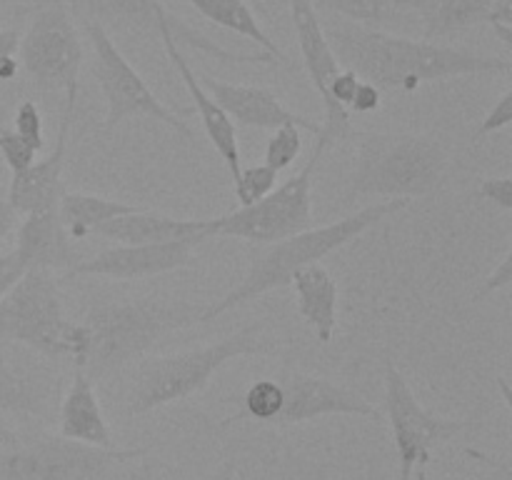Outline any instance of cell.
I'll return each instance as SVG.
<instances>
[{
	"label": "cell",
	"instance_id": "obj_1",
	"mask_svg": "<svg viewBox=\"0 0 512 480\" xmlns=\"http://www.w3.org/2000/svg\"><path fill=\"white\" fill-rule=\"evenodd\" d=\"M335 60L380 90L413 93L423 83L463 75H510L512 60L480 55L430 40L400 38L360 23H335L325 30Z\"/></svg>",
	"mask_w": 512,
	"mask_h": 480
},
{
	"label": "cell",
	"instance_id": "obj_2",
	"mask_svg": "<svg viewBox=\"0 0 512 480\" xmlns=\"http://www.w3.org/2000/svg\"><path fill=\"white\" fill-rule=\"evenodd\" d=\"M203 305L165 295H140L95 303L78 320L83 350L75 368L90 380L118 373L178 330L200 323Z\"/></svg>",
	"mask_w": 512,
	"mask_h": 480
},
{
	"label": "cell",
	"instance_id": "obj_3",
	"mask_svg": "<svg viewBox=\"0 0 512 480\" xmlns=\"http://www.w3.org/2000/svg\"><path fill=\"white\" fill-rule=\"evenodd\" d=\"M358 158L343 203L415 200L435 193L450 168V143L428 133H353Z\"/></svg>",
	"mask_w": 512,
	"mask_h": 480
},
{
	"label": "cell",
	"instance_id": "obj_4",
	"mask_svg": "<svg viewBox=\"0 0 512 480\" xmlns=\"http://www.w3.org/2000/svg\"><path fill=\"white\" fill-rule=\"evenodd\" d=\"M410 203L413 200H378V203L365 205V208L355 210V213L345 215V218L335 220V223L308 228L303 233L278 240V243H273L265 253L255 258L245 278L230 293H225L215 303L205 305L200 323H213V320H218L223 313H230L238 305L250 303V300L260 298V295L270 293V290L285 288V285H290V280H293L298 270L320 263L323 258L333 255L335 250L345 248L355 238H360L365 230L378 225L380 220L405 210Z\"/></svg>",
	"mask_w": 512,
	"mask_h": 480
},
{
	"label": "cell",
	"instance_id": "obj_5",
	"mask_svg": "<svg viewBox=\"0 0 512 480\" xmlns=\"http://www.w3.org/2000/svg\"><path fill=\"white\" fill-rule=\"evenodd\" d=\"M273 350L275 343L265 335V323L255 320L215 343L143 360L130 375L128 393L123 398L125 413L138 418L165 405L193 398L225 363L248 355L273 353Z\"/></svg>",
	"mask_w": 512,
	"mask_h": 480
},
{
	"label": "cell",
	"instance_id": "obj_6",
	"mask_svg": "<svg viewBox=\"0 0 512 480\" xmlns=\"http://www.w3.org/2000/svg\"><path fill=\"white\" fill-rule=\"evenodd\" d=\"M0 340L33 350L50 363L78 365L83 333L78 320L65 315L63 295L50 270H25L0 295Z\"/></svg>",
	"mask_w": 512,
	"mask_h": 480
},
{
	"label": "cell",
	"instance_id": "obj_7",
	"mask_svg": "<svg viewBox=\"0 0 512 480\" xmlns=\"http://www.w3.org/2000/svg\"><path fill=\"white\" fill-rule=\"evenodd\" d=\"M145 453V448H90L53 433H20L0 425V480H105L118 465Z\"/></svg>",
	"mask_w": 512,
	"mask_h": 480
},
{
	"label": "cell",
	"instance_id": "obj_8",
	"mask_svg": "<svg viewBox=\"0 0 512 480\" xmlns=\"http://www.w3.org/2000/svg\"><path fill=\"white\" fill-rule=\"evenodd\" d=\"M158 40L163 43L165 55H168L170 63L175 65V70H178L185 90H188V95L193 98V105H195V110H198L200 123H203V130H205V135H208L210 145H213V150L220 155V160L225 163L230 178H235V175H238V170L243 168V165H240V148H238V133H235V123L228 118V115H225V110L220 108L213 98H210L208 90L200 85L198 75L193 73L188 58L180 53L178 45L180 43L190 45V48L200 50V53L210 55L213 60H220V63L270 65V63H278V60H275L273 55L263 53V50H260V53H238V50L220 48V45L213 43L208 35H203L200 30H195L193 25H188L185 20L175 18L168 8H165L158 18Z\"/></svg>",
	"mask_w": 512,
	"mask_h": 480
},
{
	"label": "cell",
	"instance_id": "obj_9",
	"mask_svg": "<svg viewBox=\"0 0 512 480\" xmlns=\"http://www.w3.org/2000/svg\"><path fill=\"white\" fill-rule=\"evenodd\" d=\"M330 145L318 135L313 155L300 168L298 175L275 185L273 193L265 195L248 208H238L223 218L213 220V238H235L245 243L273 245L278 240L298 235L313 228V180L323 153Z\"/></svg>",
	"mask_w": 512,
	"mask_h": 480
},
{
	"label": "cell",
	"instance_id": "obj_10",
	"mask_svg": "<svg viewBox=\"0 0 512 480\" xmlns=\"http://www.w3.org/2000/svg\"><path fill=\"white\" fill-rule=\"evenodd\" d=\"M83 30L93 48V68L90 73L98 80L108 110H105V133H113L123 120L128 118H150L168 125L170 130L183 138L193 140V128L183 120V115L163 103L153 93L143 75L130 65V60L120 53L108 30L98 23L83 20Z\"/></svg>",
	"mask_w": 512,
	"mask_h": 480
},
{
	"label": "cell",
	"instance_id": "obj_11",
	"mask_svg": "<svg viewBox=\"0 0 512 480\" xmlns=\"http://www.w3.org/2000/svg\"><path fill=\"white\" fill-rule=\"evenodd\" d=\"M20 65L40 90H63L65 105L78 100L83 43L65 0H40L18 40Z\"/></svg>",
	"mask_w": 512,
	"mask_h": 480
},
{
	"label": "cell",
	"instance_id": "obj_12",
	"mask_svg": "<svg viewBox=\"0 0 512 480\" xmlns=\"http://www.w3.org/2000/svg\"><path fill=\"white\" fill-rule=\"evenodd\" d=\"M383 378L385 418H388L395 453H398V480H413L415 470L428 465L433 450L473 428V420L443 418L425 408L393 360L385 363Z\"/></svg>",
	"mask_w": 512,
	"mask_h": 480
},
{
	"label": "cell",
	"instance_id": "obj_13",
	"mask_svg": "<svg viewBox=\"0 0 512 480\" xmlns=\"http://www.w3.org/2000/svg\"><path fill=\"white\" fill-rule=\"evenodd\" d=\"M60 373L50 360L0 340V410L10 415L53 420L60 403Z\"/></svg>",
	"mask_w": 512,
	"mask_h": 480
},
{
	"label": "cell",
	"instance_id": "obj_14",
	"mask_svg": "<svg viewBox=\"0 0 512 480\" xmlns=\"http://www.w3.org/2000/svg\"><path fill=\"white\" fill-rule=\"evenodd\" d=\"M283 388V410L275 425H300L328 415H355V418L383 420V413L370 400L345 385L320 375L285 368L278 378Z\"/></svg>",
	"mask_w": 512,
	"mask_h": 480
},
{
	"label": "cell",
	"instance_id": "obj_15",
	"mask_svg": "<svg viewBox=\"0 0 512 480\" xmlns=\"http://www.w3.org/2000/svg\"><path fill=\"white\" fill-rule=\"evenodd\" d=\"M195 245L180 243L150 245H113L93 258H83L65 273V278H108V280H143L173 273L195 263Z\"/></svg>",
	"mask_w": 512,
	"mask_h": 480
},
{
	"label": "cell",
	"instance_id": "obj_16",
	"mask_svg": "<svg viewBox=\"0 0 512 480\" xmlns=\"http://www.w3.org/2000/svg\"><path fill=\"white\" fill-rule=\"evenodd\" d=\"M75 105H65L63 118H60L58 138L55 148L48 158L35 160L28 170L10 178L8 190H5V203L15 215H35L45 210L58 208V200L63 195V168H65V150H68V133L73 125Z\"/></svg>",
	"mask_w": 512,
	"mask_h": 480
},
{
	"label": "cell",
	"instance_id": "obj_17",
	"mask_svg": "<svg viewBox=\"0 0 512 480\" xmlns=\"http://www.w3.org/2000/svg\"><path fill=\"white\" fill-rule=\"evenodd\" d=\"M205 90L210 98L225 110L233 123L245 125V128H263L275 130L283 125H295L300 130L320 135L323 125L318 120H310L305 115L293 113L283 100L268 88H258V85H238V83H223V80L205 78Z\"/></svg>",
	"mask_w": 512,
	"mask_h": 480
},
{
	"label": "cell",
	"instance_id": "obj_18",
	"mask_svg": "<svg viewBox=\"0 0 512 480\" xmlns=\"http://www.w3.org/2000/svg\"><path fill=\"white\" fill-rule=\"evenodd\" d=\"M93 235L115 240L118 245H150V243H205L213 238V220L205 218H173L155 210H133L128 215L108 220Z\"/></svg>",
	"mask_w": 512,
	"mask_h": 480
},
{
	"label": "cell",
	"instance_id": "obj_19",
	"mask_svg": "<svg viewBox=\"0 0 512 480\" xmlns=\"http://www.w3.org/2000/svg\"><path fill=\"white\" fill-rule=\"evenodd\" d=\"M15 258L23 265V270H70L80 263V255L75 253L73 240L68 230L63 228L58 218V210H45V213L25 215L18 225V243L13 248Z\"/></svg>",
	"mask_w": 512,
	"mask_h": 480
},
{
	"label": "cell",
	"instance_id": "obj_20",
	"mask_svg": "<svg viewBox=\"0 0 512 480\" xmlns=\"http://www.w3.org/2000/svg\"><path fill=\"white\" fill-rule=\"evenodd\" d=\"M58 435L73 443L90 445V448H115L108 420L95 393V383L78 368H75L68 393L58 403Z\"/></svg>",
	"mask_w": 512,
	"mask_h": 480
},
{
	"label": "cell",
	"instance_id": "obj_21",
	"mask_svg": "<svg viewBox=\"0 0 512 480\" xmlns=\"http://www.w3.org/2000/svg\"><path fill=\"white\" fill-rule=\"evenodd\" d=\"M298 298V313L305 325L318 335L320 343H330L338 325V280L323 263L298 270L290 280Z\"/></svg>",
	"mask_w": 512,
	"mask_h": 480
},
{
	"label": "cell",
	"instance_id": "obj_22",
	"mask_svg": "<svg viewBox=\"0 0 512 480\" xmlns=\"http://www.w3.org/2000/svg\"><path fill=\"white\" fill-rule=\"evenodd\" d=\"M288 5L305 70H308L310 83L315 85V90H318L325 105L328 103V85L333 80V75L340 70V65L335 60L333 48H330L325 28L320 25L313 0H288Z\"/></svg>",
	"mask_w": 512,
	"mask_h": 480
},
{
	"label": "cell",
	"instance_id": "obj_23",
	"mask_svg": "<svg viewBox=\"0 0 512 480\" xmlns=\"http://www.w3.org/2000/svg\"><path fill=\"white\" fill-rule=\"evenodd\" d=\"M493 3L495 0H393V8L418 15L425 40L435 43L485 23Z\"/></svg>",
	"mask_w": 512,
	"mask_h": 480
},
{
	"label": "cell",
	"instance_id": "obj_24",
	"mask_svg": "<svg viewBox=\"0 0 512 480\" xmlns=\"http://www.w3.org/2000/svg\"><path fill=\"white\" fill-rule=\"evenodd\" d=\"M80 20L115 28L123 33L158 38V18L165 10L163 0H65Z\"/></svg>",
	"mask_w": 512,
	"mask_h": 480
},
{
	"label": "cell",
	"instance_id": "obj_25",
	"mask_svg": "<svg viewBox=\"0 0 512 480\" xmlns=\"http://www.w3.org/2000/svg\"><path fill=\"white\" fill-rule=\"evenodd\" d=\"M55 210H58L63 228L68 230L70 240H83L93 235L108 220L138 210V205L123 203V200L115 198H103V195L80 193V190H63Z\"/></svg>",
	"mask_w": 512,
	"mask_h": 480
},
{
	"label": "cell",
	"instance_id": "obj_26",
	"mask_svg": "<svg viewBox=\"0 0 512 480\" xmlns=\"http://www.w3.org/2000/svg\"><path fill=\"white\" fill-rule=\"evenodd\" d=\"M185 3L193 5L205 20L220 25V28L230 30V33L240 35V38L250 40V43L260 45V50L268 55H273L278 63H288V55L280 50V45L265 33V28L260 25V20L255 18V13L250 10V5L245 0H185Z\"/></svg>",
	"mask_w": 512,
	"mask_h": 480
},
{
	"label": "cell",
	"instance_id": "obj_27",
	"mask_svg": "<svg viewBox=\"0 0 512 480\" xmlns=\"http://www.w3.org/2000/svg\"><path fill=\"white\" fill-rule=\"evenodd\" d=\"M280 410H283V388H280V383L273 378H260L245 390L243 410L238 415H233V418L225 420V423L248 418L255 420V423L275 425Z\"/></svg>",
	"mask_w": 512,
	"mask_h": 480
},
{
	"label": "cell",
	"instance_id": "obj_28",
	"mask_svg": "<svg viewBox=\"0 0 512 480\" xmlns=\"http://www.w3.org/2000/svg\"><path fill=\"white\" fill-rule=\"evenodd\" d=\"M315 8L338 13L348 18L350 23L378 25L388 23L393 15V0H315Z\"/></svg>",
	"mask_w": 512,
	"mask_h": 480
},
{
	"label": "cell",
	"instance_id": "obj_29",
	"mask_svg": "<svg viewBox=\"0 0 512 480\" xmlns=\"http://www.w3.org/2000/svg\"><path fill=\"white\" fill-rule=\"evenodd\" d=\"M275 185H278V173L265 163L240 168L238 175L233 178L235 198H238L240 208H248V205L263 200L265 195L273 193Z\"/></svg>",
	"mask_w": 512,
	"mask_h": 480
},
{
	"label": "cell",
	"instance_id": "obj_30",
	"mask_svg": "<svg viewBox=\"0 0 512 480\" xmlns=\"http://www.w3.org/2000/svg\"><path fill=\"white\" fill-rule=\"evenodd\" d=\"M303 153V135L300 128L295 125H283V128H275L270 135L268 145H265L263 163L268 168H273L275 173L290 168V165L298 160V155Z\"/></svg>",
	"mask_w": 512,
	"mask_h": 480
},
{
	"label": "cell",
	"instance_id": "obj_31",
	"mask_svg": "<svg viewBox=\"0 0 512 480\" xmlns=\"http://www.w3.org/2000/svg\"><path fill=\"white\" fill-rule=\"evenodd\" d=\"M0 155H3L10 175H18L35 163L38 150L28 140L20 138L13 128H0Z\"/></svg>",
	"mask_w": 512,
	"mask_h": 480
},
{
	"label": "cell",
	"instance_id": "obj_32",
	"mask_svg": "<svg viewBox=\"0 0 512 480\" xmlns=\"http://www.w3.org/2000/svg\"><path fill=\"white\" fill-rule=\"evenodd\" d=\"M13 130L23 140H28L35 150L45 148V133H43V115H40V108L35 100H23V103L15 108L13 118Z\"/></svg>",
	"mask_w": 512,
	"mask_h": 480
},
{
	"label": "cell",
	"instance_id": "obj_33",
	"mask_svg": "<svg viewBox=\"0 0 512 480\" xmlns=\"http://www.w3.org/2000/svg\"><path fill=\"white\" fill-rule=\"evenodd\" d=\"M512 123V88L505 90L498 100H495L493 108L485 113V118L480 120L478 130H475V140L485 138L490 133H498V130L508 128Z\"/></svg>",
	"mask_w": 512,
	"mask_h": 480
},
{
	"label": "cell",
	"instance_id": "obj_34",
	"mask_svg": "<svg viewBox=\"0 0 512 480\" xmlns=\"http://www.w3.org/2000/svg\"><path fill=\"white\" fill-rule=\"evenodd\" d=\"M380 103H383V90H380L378 85L368 83V80H358L353 98H350L348 108L345 110H348V115H368L375 113V110L380 108Z\"/></svg>",
	"mask_w": 512,
	"mask_h": 480
},
{
	"label": "cell",
	"instance_id": "obj_35",
	"mask_svg": "<svg viewBox=\"0 0 512 480\" xmlns=\"http://www.w3.org/2000/svg\"><path fill=\"white\" fill-rule=\"evenodd\" d=\"M485 23H490L500 43L512 50V0H495Z\"/></svg>",
	"mask_w": 512,
	"mask_h": 480
},
{
	"label": "cell",
	"instance_id": "obj_36",
	"mask_svg": "<svg viewBox=\"0 0 512 480\" xmlns=\"http://www.w3.org/2000/svg\"><path fill=\"white\" fill-rule=\"evenodd\" d=\"M510 280H512V243L508 245V248H505V255H503V258H500V263L495 265L493 273H490L488 278H485V283H483V288H480V293H475L473 303H480V300L488 298V295L495 293V290L508 288Z\"/></svg>",
	"mask_w": 512,
	"mask_h": 480
},
{
	"label": "cell",
	"instance_id": "obj_37",
	"mask_svg": "<svg viewBox=\"0 0 512 480\" xmlns=\"http://www.w3.org/2000/svg\"><path fill=\"white\" fill-rule=\"evenodd\" d=\"M478 195L488 200V203L498 205V208L512 210V178H508V175H503V178H485L478 185Z\"/></svg>",
	"mask_w": 512,
	"mask_h": 480
},
{
	"label": "cell",
	"instance_id": "obj_38",
	"mask_svg": "<svg viewBox=\"0 0 512 480\" xmlns=\"http://www.w3.org/2000/svg\"><path fill=\"white\" fill-rule=\"evenodd\" d=\"M23 273V265L18 263L13 250H10L8 255H0V295H3L5 290L13 288V285L23 278Z\"/></svg>",
	"mask_w": 512,
	"mask_h": 480
},
{
	"label": "cell",
	"instance_id": "obj_39",
	"mask_svg": "<svg viewBox=\"0 0 512 480\" xmlns=\"http://www.w3.org/2000/svg\"><path fill=\"white\" fill-rule=\"evenodd\" d=\"M18 40H20V33L15 28L0 30V58L13 55L15 50H18Z\"/></svg>",
	"mask_w": 512,
	"mask_h": 480
},
{
	"label": "cell",
	"instance_id": "obj_40",
	"mask_svg": "<svg viewBox=\"0 0 512 480\" xmlns=\"http://www.w3.org/2000/svg\"><path fill=\"white\" fill-rule=\"evenodd\" d=\"M15 73H18V60H15L13 55L0 58V80H13Z\"/></svg>",
	"mask_w": 512,
	"mask_h": 480
},
{
	"label": "cell",
	"instance_id": "obj_41",
	"mask_svg": "<svg viewBox=\"0 0 512 480\" xmlns=\"http://www.w3.org/2000/svg\"><path fill=\"white\" fill-rule=\"evenodd\" d=\"M208 480H235V465H233V463L220 465V468L215 470V473L210 475Z\"/></svg>",
	"mask_w": 512,
	"mask_h": 480
},
{
	"label": "cell",
	"instance_id": "obj_42",
	"mask_svg": "<svg viewBox=\"0 0 512 480\" xmlns=\"http://www.w3.org/2000/svg\"><path fill=\"white\" fill-rule=\"evenodd\" d=\"M133 480H155V475H153V468H150V463H148V460H143V463H140L138 473L133 475Z\"/></svg>",
	"mask_w": 512,
	"mask_h": 480
},
{
	"label": "cell",
	"instance_id": "obj_43",
	"mask_svg": "<svg viewBox=\"0 0 512 480\" xmlns=\"http://www.w3.org/2000/svg\"><path fill=\"white\" fill-rule=\"evenodd\" d=\"M415 475H418V480H428V473H425V468L415 470Z\"/></svg>",
	"mask_w": 512,
	"mask_h": 480
},
{
	"label": "cell",
	"instance_id": "obj_44",
	"mask_svg": "<svg viewBox=\"0 0 512 480\" xmlns=\"http://www.w3.org/2000/svg\"><path fill=\"white\" fill-rule=\"evenodd\" d=\"M3 208H5V198H3V195H0V213H3Z\"/></svg>",
	"mask_w": 512,
	"mask_h": 480
}]
</instances>
